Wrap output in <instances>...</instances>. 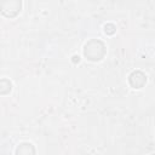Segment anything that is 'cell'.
Listing matches in <instances>:
<instances>
[{"label": "cell", "instance_id": "obj_1", "mask_svg": "<svg viewBox=\"0 0 155 155\" xmlns=\"http://www.w3.org/2000/svg\"><path fill=\"white\" fill-rule=\"evenodd\" d=\"M115 31V27L113 25V24H108V25H105V33H108V34H113Z\"/></svg>", "mask_w": 155, "mask_h": 155}, {"label": "cell", "instance_id": "obj_2", "mask_svg": "<svg viewBox=\"0 0 155 155\" xmlns=\"http://www.w3.org/2000/svg\"><path fill=\"white\" fill-rule=\"evenodd\" d=\"M73 58H74V59H73L74 62H79V61H80V57H79V56H74Z\"/></svg>", "mask_w": 155, "mask_h": 155}]
</instances>
